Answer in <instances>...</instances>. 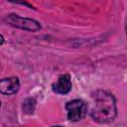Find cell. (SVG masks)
<instances>
[{
    "instance_id": "5",
    "label": "cell",
    "mask_w": 127,
    "mask_h": 127,
    "mask_svg": "<svg viewBox=\"0 0 127 127\" xmlns=\"http://www.w3.org/2000/svg\"><path fill=\"white\" fill-rule=\"evenodd\" d=\"M71 89V80L68 74H62L53 84V90L58 94H66Z\"/></svg>"
},
{
    "instance_id": "2",
    "label": "cell",
    "mask_w": 127,
    "mask_h": 127,
    "mask_svg": "<svg viewBox=\"0 0 127 127\" xmlns=\"http://www.w3.org/2000/svg\"><path fill=\"white\" fill-rule=\"evenodd\" d=\"M5 21L10 24L11 26H14L16 28L26 30V31H31V32H36L41 29V25L38 21L30 18H24L20 17L15 14H9L5 17Z\"/></svg>"
},
{
    "instance_id": "3",
    "label": "cell",
    "mask_w": 127,
    "mask_h": 127,
    "mask_svg": "<svg viewBox=\"0 0 127 127\" xmlns=\"http://www.w3.org/2000/svg\"><path fill=\"white\" fill-rule=\"evenodd\" d=\"M67 118L70 121H79L85 117L87 113V105L81 99H74L68 101L65 105Z\"/></svg>"
},
{
    "instance_id": "4",
    "label": "cell",
    "mask_w": 127,
    "mask_h": 127,
    "mask_svg": "<svg viewBox=\"0 0 127 127\" xmlns=\"http://www.w3.org/2000/svg\"><path fill=\"white\" fill-rule=\"evenodd\" d=\"M20 87V81L19 78L16 76L11 77H5L0 79V93L11 95L16 93L19 90Z\"/></svg>"
},
{
    "instance_id": "6",
    "label": "cell",
    "mask_w": 127,
    "mask_h": 127,
    "mask_svg": "<svg viewBox=\"0 0 127 127\" xmlns=\"http://www.w3.org/2000/svg\"><path fill=\"white\" fill-rule=\"evenodd\" d=\"M36 107V100L34 98H27L23 102V111L26 114H33Z\"/></svg>"
},
{
    "instance_id": "1",
    "label": "cell",
    "mask_w": 127,
    "mask_h": 127,
    "mask_svg": "<svg viewBox=\"0 0 127 127\" xmlns=\"http://www.w3.org/2000/svg\"><path fill=\"white\" fill-rule=\"evenodd\" d=\"M94 101L91 109V117L98 123H109L114 120L117 114L116 101L114 96L104 90H97L92 94Z\"/></svg>"
},
{
    "instance_id": "9",
    "label": "cell",
    "mask_w": 127,
    "mask_h": 127,
    "mask_svg": "<svg viewBox=\"0 0 127 127\" xmlns=\"http://www.w3.org/2000/svg\"><path fill=\"white\" fill-rule=\"evenodd\" d=\"M0 106H1V102H0Z\"/></svg>"
},
{
    "instance_id": "7",
    "label": "cell",
    "mask_w": 127,
    "mask_h": 127,
    "mask_svg": "<svg viewBox=\"0 0 127 127\" xmlns=\"http://www.w3.org/2000/svg\"><path fill=\"white\" fill-rule=\"evenodd\" d=\"M4 43V38H3V36L0 34V45H2Z\"/></svg>"
},
{
    "instance_id": "8",
    "label": "cell",
    "mask_w": 127,
    "mask_h": 127,
    "mask_svg": "<svg viewBox=\"0 0 127 127\" xmlns=\"http://www.w3.org/2000/svg\"><path fill=\"white\" fill-rule=\"evenodd\" d=\"M52 127H63V126H59V125H57V126H52Z\"/></svg>"
}]
</instances>
